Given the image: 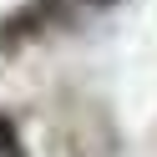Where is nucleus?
Returning a JSON list of instances; mask_svg holds the SVG:
<instances>
[{"mask_svg":"<svg viewBox=\"0 0 157 157\" xmlns=\"http://www.w3.org/2000/svg\"><path fill=\"white\" fill-rule=\"evenodd\" d=\"M0 157H21V137L10 122H0Z\"/></svg>","mask_w":157,"mask_h":157,"instance_id":"obj_1","label":"nucleus"}]
</instances>
